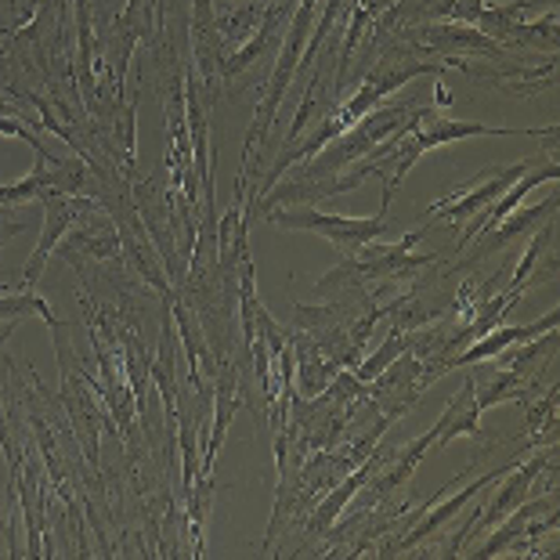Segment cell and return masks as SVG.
<instances>
[{
	"instance_id": "obj_1",
	"label": "cell",
	"mask_w": 560,
	"mask_h": 560,
	"mask_svg": "<svg viewBox=\"0 0 560 560\" xmlns=\"http://www.w3.org/2000/svg\"><path fill=\"white\" fill-rule=\"evenodd\" d=\"M416 109H420V105H412V102L380 105V109L365 113L359 124H351L343 135L332 138L326 149H318L312 160L296 163V171L307 174V177H332V174L348 171L351 163L369 156V152H373L376 145H384L395 130H401L405 124H409Z\"/></svg>"
},
{
	"instance_id": "obj_2",
	"label": "cell",
	"mask_w": 560,
	"mask_h": 560,
	"mask_svg": "<svg viewBox=\"0 0 560 560\" xmlns=\"http://www.w3.org/2000/svg\"><path fill=\"white\" fill-rule=\"evenodd\" d=\"M265 218L285 232L322 235V240H329L337 249H343V254H351V249L373 243L387 232V213H376V218H348V213H322L315 207H279V210H268Z\"/></svg>"
},
{
	"instance_id": "obj_3",
	"label": "cell",
	"mask_w": 560,
	"mask_h": 560,
	"mask_svg": "<svg viewBox=\"0 0 560 560\" xmlns=\"http://www.w3.org/2000/svg\"><path fill=\"white\" fill-rule=\"evenodd\" d=\"M441 376H445V369L441 365L423 362V359H416V354L401 351L384 373H380L376 380H369L365 395L376 405V412L384 416V420L398 423L405 412L416 409V401L423 398V390Z\"/></svg>"
},
{
	"instance_id": "obj_4",
	"label": "cell",
	"mask_w": 560,
	"mask_h": 560,
	"mask_svg": "<svg viewBox=\"0 0 560 560\" xmlns=\"http://www.w3.org/2000/svg\"><path fill=\"white\" fill-rule=\"evenodd\" d=\"M420 240H423V229H416V232L405 235V240H398V243L373 240V243L351 249V254H343V257H348V265L354 268V276H359L365 285L395 282V279H416L420 271L434 268L438 260H441L438 254H412Z\"/></svg>"
},
{
	"instance_id": "obj_5",
	"label": "cell",
	"mask_w": 560,
	"mask_h": 560,
	"mask_svg": "<svg viewBox=\"0 0 560 560\" xmlns=\"http://www.w3.org/2000/svg\"><path fill=\"white\" fill-rule=\"evenodd\" d=\"M405 40H409V47H420L423 55H434L438 62L459 58V55L463 58L478 55L485 62H506V58L517 55L514 47L495 44L492 37H485L478 26H467V22H427V26H409Z\"/></svg>"
},
{
	"instance_id": "obj_6",
	"label": "cell",
	"mask_w": 560,
	"mask_h": 560,
	"mask_svg": "<svg viewBox=\"0 0 560 560\" xmlns=\"http://www.w3.org/2000/svg\"><path fill=\"white\" fill-rule=\"evenodd\" d=\"M528 171H532V160H517L510 166H492V171H481V177L474 185L441 196L434 207L427 210L423 221H445L452 232H459L463 224L474 218V213H481L488 202H495L510 185L517 182L521 174H528Z\"/></svg>"
},
{
	"instance_id": "obj_7",
	"label": "cell",
	"mask_w": 560,
	"mask_h": 560,
	"mask_svg": "<svg viewBox=\"0 0 560 560\" xmlns=\"http://www.w3.org/2000/svg\"><path fill=\"white\" fill-rule=\"evenodd\" d=\"M44 207V232H40V243L37 249L30 254L26 268H22V282L15 285V290H33V285L40 282L47 260H51L55 246L62 243V235L73 232V224L94 207V199H83V196H66V192H44L40 199Z\"/></svg>"
},
{
	"instance_id": "obj_8",
	"label": "cell",
	"mask_w": 560,
	"mask_h": 560,
	"mask_svg": "<svg viewBox=\"0 0 560 560\" xmlns=\"http://www.w3.org/2000/svg\"><path fill=\"white\" fill-rule=\"evenodd\" d=\"M560 326V307H550V315L535 318V322H524V326H503L488 329L485 337H478L467 348H459L452 359H445V369H463V365H481V362H492L499 354H506L510 348H521V343H528L535 337H542V332H553Z\"/></svg>"
},
{
	"instance_id": "obj_9",
	"label": "cell",
	"mask_w": 560,
	"mask_h": 560,
	"mask_svg": "<svg viewBox=\"0 0 560 560\" xmlns=\"http://www.w3.org/2000/svg\"><path fill=\"white\" fill-rule=\"evenodd\" d=\"M542 138V141H557V127H539V130H514V127H488L478 120H452V116H441L431 109L416 124V141H420L423 152L431 149H445L452 141H467V138Z\"/></svg>"
},
{
	"instance_id": "obj_10",
	"label": "cell",
	"mask_w": 560,
	"mask_h": 560,
	"mask_svg": "<svg viewBox=\"0 0 560 560\" xmlns=\"http://www.w3.org/2000/svg\"><path fill=\"white\" fill-rule=\"evenodd\" d=\"M557 210H560V199L550 196L546 202H535V207H517V210H510L503 221L495 224L492 232H481L478 240H470V243H478L470 249V257L463 260V265L456 268H448V276H459L463 268H470V265H481V260L488 254H499V249H506L510 243H517L521 235H528L535 229H542L546 221H553L557 218Z\"/></svg>"
},
{
	"instance_id": "obj_11",
	"label": "cell",
	"mask_w": 560,
	"mask_h": 560,
	"mask_svg": "<svg viewBox=\"0 0 560 560\" xmlns=\"http://www.w3.org/2000/svg\"><path fill=\"white\" fill-rule=\"evenodd\" d=\"M546 182H550V185H557V182H560V163H557V160H550L546 166H539V171L521 174L517 182L510 185L503 196H499L495 202H488V207L481 210V218L474 221L470 229H463V232L456 235V243H452V254H463V249L470 246V240H478L481 232H492L495 224L503 221L510 210H517V207H521L524 196H528L532 188H539V185H546Z\"/></svg>"
},
{
	"instance_id": "obj_12",
	"label": "cell",
	"mask_w": 560,
	"mask_h": 560,
	"mask_svg": "<svg viewBox=\"0 0 560 560\" xmlns=\"http://www.w3.org/2000/svg\"><path fill=\"white\" fill-rule=\"evenodd\" d=\"M213 427H210V441L207 452L199 459V478H213V463H218V452L229 438V427L235 420V412L243 409V390H240V376H235V365L221 362L218 373H213Z\"/></svg>"
},
{
	"instance_id": "obj_13",
	"label": "cell",
	"mask_w": 560,
	"mask_h": 560,
	"mask_svg": "<svg viewBox=\"0 0 560 560\" xmlns=\"http://www.w3.org/2000/svg\"><path fill=\"white\" fill-rule=\"evenodd\" d=\"M550 510H557V495H539V499H524V503L514 510V514H506L503 521H499V528L488 535V539L474 550V557L478 560H492L499 553H506V550H514V546L521 542V535L524 528H528V521L535 517H542V514H550Z\"/></svg>"
},
{
	"instance_id": "obj_14",
	"label": "cell",
	"mask_w": 560,
	"mask_h": 560,
	"mask_svg": "<svg viewBox=\"0 0 560 560\" xmlns=\"http://www.w3.org/2000/svg\"><path fill=\"white\" fill-rule=\"evenodd\" d=\"M441 416H445V434H441L438 448H445L448 441H456V438H478L481 445H499V438L492 431H485V427L478 423L481 409H478V401H474V380L470 376L463 380V387L448 398L445 412H441Z\"/></svg>"
},
{
	"instance_id": "obj_15",
	"label": "cell",
	"mask_w": 560,
	"mask_h": 560,
	"mask_svg": "<svg viewBox=\"0 0 560 560\" xmlns=\"http://www.w3.org/2000/svg\"><path fill=\"white\" fill-rule=\"evenodd\" d=\"M11 285H0V318H8V322H19L22 315H40L47 322V329H51V337H58L62 332V322L55 318L51 312V304L44 301V296H37L33 290H19V293H8Z\"/></svg>"
},
{
	"instance_id": "obj_16",
	"label": "cell",
	"mask_w": 560,
	"mask_h": 560,
	"mask_svg": "<svg viewBox=\"0 0 560 560\" xmlns=\"http://www.w3.org/2000/svg\"><path fill=\"white\" fill-rule=\"evenodd\" d=\"M506 47H535L542 55H557V8H550L539 22H517L510 30Z\"/></svg>"
},
{
	"instance_id": "obj_17",
	"label": "cell",
	"mask_w": 560,
	"mask_h": 560,
	"mask_svg": "<svg viewBox=\"0 0 560 560\" xmlns=\"http://www.w3.org/2000/svg\"><path fill=\"white\" fill-rule=\"evenodd\" d=\"M553 221H557V218H553ZM553 221H546L542 229H535V240L528 243V249H524L521 265L514 268V276H510L506 285H514V290H528V279L535 276V268L542 265L546 249L553 246Z\"/></svg>"
},
{
	"instance_id": "obj_18",
	"label": "cell",
	"mask_w": 560,
	"mask_h": 560,
	"mask_svg": "<svg viewBox=\"0 0 560 560\" xmlns=\"http://www.w3.org/2000/svg\"><path fill=\"white\" fill-rule=\"evenodd\" d=\"M405 351V332L398 329V326H390V332H387V340L384 343H380V348L373 351V354H369V359L365 362H359V365H354L351 369V373L354 376H359L362 380V384H369V380H376L380 373H384V369L390 365V362H395L398 359V354Z\"/></svg>"
},
{
	"instance_id": "obj_19",
	"label": "cell",
	"mask_w": 560,
	"mask_h": 560,
	"mask_svg": "<svg viewBox=\"0 0 560 560\" xmlns=\"http://www.w3.org/2000/svg\"><path fill=\"white\" fill-rule=\"evenodd\" d=\"M0 138H15V141H26V145L37 152V149H44L40 145V138L33 135V130L22 124V116L11 109V105H4L0 102Z\"/></svg>"
},
{
	"instance_id": "obj_20",
	"label": "cell",
	"mask_w": 560,
	"mask_h": 560,
	"mask_svg": "<svg viewBox=\"0 0 560 560\" xmlns=\"http://www.w3.org/2000/svg\"><path fill=\"white\" fill-rule=\"evenodd\" d=\"M22 232H26V221H22L19 213H0V249H4Z\"/></svg>"
},
{
	"instance_id": "obj_21",
	"label": "cell",
	"mask_w": 560,
	"mask_h": 560,
	"mask_svg": "<svg viewBox=\"0 0 560 560\" xmlns=\"http://www.w3.org/2000/svg\"><path fill=\"white\" fill-rule=\"evenodd\" d=\"M438 102H441V105H448V102H452V94H448L445 83H438Z\"/></svg>"
}]
</instances>
